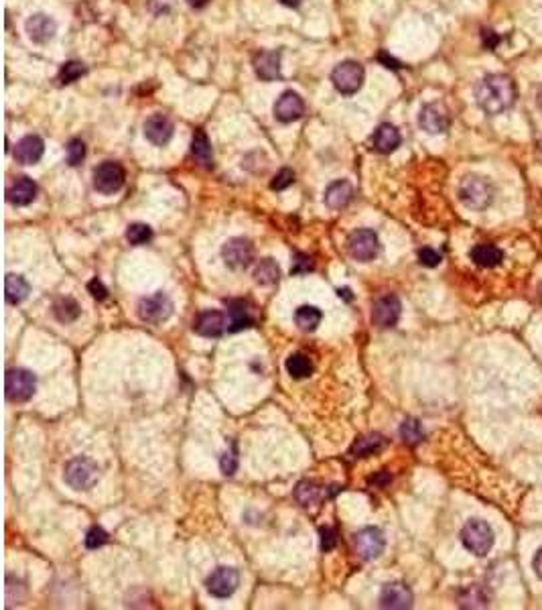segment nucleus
Wrapping results in <instances>:
<instances>
[{"mask_svg": "<svg viewBox=\"0 0 542 610\" xmlns=\"http://www.w3.org/2000/svg\"><path fill=\"white\" fill-rule=\"evenodd\" d=\"M254 74L262 81L280 79V51H258L252 57Z\"/></svg>", "mask_w": 542, "mask_h": 610, "instance_id": "aec40b11", "label": "nucleus"}, {"mask_svg": "<svg viewBox=\"0 0 542 610\" xmlns=\"http://www.w3.org/2000/svg\"><path fill=\"white\" fill-rule=\"evenodd\" d=\"M364 77H366V72H364L362 63H358L353 59H345L342 63H337L331 72V81H333L335 90L344 96L358 94L364 86Z\"/></svg>", "mask_w": 542, "mask_h": 610, "instance_id": "20e7f679", "label": "nucleus"}, {"mask_svg": "<svg viewBox=\"0 0 542 610\" xmlns=\"http://www.w3.org/2000/svg\"><path fill=\"white\" fill-rule=\"evenodd\" d=\"M63 478L77 492L92 490L99 480L98 464L94 460H90V458H74V460H70L65 464Z\"/></svg>", "mask_w": 542, "mask_h": 610, "instance_id": "f03ea898", "label": "nucleus"}, {"mask_svg": "<svg viewBox=\"0 0 542 610\" xmlns=\"http://www.w3.org/2000/svg\"><path fill=\"white\" fill-rule=\"evenodd\" d=\"M37 183L31 178H17L6 189V200L13 205H29L37 198Z\"/></svg>", "mask_w": 542, "mask_h": 610, "instance_id": "4be33fe9", "label": "nucleus"}, {"mask_svg": "<svg viewBox=\"0 0 542 610\" xmlns=\"http://www.w3.org/2000/svg\"><path fill=\"white\" fill-rule=\"evenodd\" d=\"M532 565H534V572H536V576L542 580V547L536 552V556H534V561H532Z\"/></svg>", "mask_w": 542, "mask_h": 610, "instance_id": "8fccbe9b", "label": "nucleus"}, {"mask_svg": "<svg viewBox=\"0 0 542 610\" xmlns=\"http://www.w3.org/2000/svg\"><path fill=\"white\" fill-rule=\"evenodd\" d=\"M471 258L475 265H479L484 269H492L504 260V253H502V249H497L493 244H477L471 249Z\"/></svg>", "mask_w": 542, "mask_h": 610, "instance_id": "c85d7f7f", "label": "nucleus"}, {"mask_svg": "<svg viewBox=\"0 0 542 610\" xmlns=\"http://www.w3.org/2000/svg\"><path fill=\"white\" fill-rule=\"evenodd\" d=\"M351 196H353V187L349 181L345 179H340V181H333L327 191H325V203L331 208V210H342L347 203L351 202Z\"/></svg>", "mask_w": 542, "mask_h": 610, "instance_id": "b1692460", "label": "nucleus"}, {"mask_svg": "<svg viewBox=\"0 0 542 610\" xmlns=\"http://www.w3.org/2000/svg\"><path fill=\"white\" fill-rule=\"evenodd\" d=\"M400 141H402V136H400L398 128L394 125H390V123L380 125V127L374 130V134H372L374 149L378 152H384V155L396 151L400 147Z\"/></svg>", "mask_w": 542, "mask_h": 610, "instance_id": "5701e85b", "label": "nucleus"}, {"mask_svg": "<svg viewBox=\"0 0 542 610\" xmlns=\"http://www.w3.org/2000/svg\"><path fill=\"white\" fill-rule=\"evenodd\" d=\"M303 114H305V102L293 90L282 92L274 102V118L285 125L295 123Z\"/></svg>", "mask_w": 542, "mask_h": 610, "instance_id": "dca6fc26", "label": "nucleus"}, {"mask_svg": "<svg viewBox=\"0 0 542 610\" xmlns=\"http://www.w3.org/2000/svg\"><path fill=\"white\" fill-rule=\"evenodd\" d=\"M86 74H88V68H86L81 61H67V63H63L61 70H59V81H61L63 86H67V84L77 81L79 77L86 76Z\"/></svg>", "mask_w": 542, "mask_h": 610, "instance_id": "e433bc0d", "label": "nucleus"}, {"mask_svg": "<svg viewBox=\"0 0 542 610\" xmlns=\"http://www.w3.org/2000/svg\"><path fill=\"white\" fill-rule=\"evenodd\" d=\"M124 179H126L124 167L116 161H104L102 165L94 169V187L99 194H106V196L122 189Z\"/></svg>", "mask_w": 542, "mask_h": 610, "instance_id": "1a4fd4ad", "label": "nucleus"}, {"mask_svg": "<svg viewBox=\"0 0 542 610\" xmlns=\"http://www.w3.org/2000/svg\"><path fill=\"white\" fill-rule=\"evenodd\" d=\"M220 468L225 476H232L238 470V456H236V448H232L230 452H225L220 460Z\"/></svg>", "mask_w": 542, "mask_h": 610, "instance_id": "37998d69", "label": "nucleus"}, {"mask_svg": "<svg viewBox=\"0 0 542 610\" xmlns=\"http://www.w3.org/2000/svg\"><path fill=\"white\" fill-rule=\"evenodd\" d=\"M321 549L323 552H331L337 545V533L331 527H321Z\"/></svg>", "mask_w": 542, "mask_h": 610, "instance_id": "a18cd8bd", "label": "nucleus"}, {"mask_svg": "<svg viewBox=\"0 0 542 610\" xmlns=\"http://www.w3.org/2000/svg\"><path fill=\"white\" fill-rule=\"evenodd\" d=\"M536 104H539V108L542 110V86L536 90Z\"/></svg>", "mask_w": 542, "mask_h": 610, "instance_id": "5fc2aeb1", "label": "nucleus"}, {"mask_svg": "<svg viewBox=\"0 0 542 610\" xmlns=\"http://www.w3.org/2000/svg\"><path fill=\"white\" fill-rule=\"evenodd\" d=\"M459 200L471 210H486L493 200L490 181L479 175H465L459 183Z\"/></svg>", "mask_w": 542, "mask_h": 610, "instance_id": "39448f33", "label": "nucleus"}, {"mask_svg": "<svg viewBox=\"0 0 542 610\" xmlns=\"http://www.w3.org/2000/svg\"><path fill=\"white\" fill-rule=\"evenodd\" d=\"M138 318L147 324H163L167 322L173 315V302L163 293H154V295H148V297H143L138 302Z\"/></svg>", "mask_w": 542, "mask_h": 610, "instance_id": "6e6552de", "label": "nucleus"}, {"mask_svg": "<svg viewBox=\"0 0 542 610\" xmlns=\"http://www.w3.org/2000/svg\"><path fill=\"white\" fill-rule=\"evenodd\" d=\"M293 183H295V171L285 167V169H280V171L272 178L271 189H274V191H282V189L291 187Z\"/></svg>", "mask_w": 542, "mask_h": 610, "instance_id": "ea45409f", "label": "nucleus"}, {"mask_svg": "<svg viewBox=\"0 0 542 610\" xmlns=\"http://www.w3.org/2000/svg\"><path fill=\"white\" fill-rule=\"evenodd\" d=\"M475 102L486 114H502L516 102V86L512 77L490 74L475 86Z\"/></svg>", "mask_w": 542, "mask_h": 610, "instance_id": "f257e3e1", "label": "nucleus"}, {"mask_svg": "<svg viewBox=\"0 0 542 610\" xmlns=\"http://www.w3.org/2000/svg\"><path fill=\"white\" fill-rule=\"evenodd\" d=\"M353 545H356V552L360 554V558L376 559L384 554L386 539H384V533H382L380 529H376V527H366V529H362V531L356 533V537H353Z\"/></svg>", "mask_w": 542, "mask_h": 610, "instance_id": "ddd939ff", "label": "nucleus"}, {"mask_svg": "<svg viewBox=\"0 0 542 610\" xmlns=\"http://www.w3.org/2000/svg\"><path fill=\"white\" fill-rule=\"evenodd\" d=\"M461 543L468 552H471L477 558L488 556L493 547L492 527L481 519H471L461 529Z\"/></svg>", "mask_w": 542, "mask_h": 610, "instance_id": "7ed1b4c3", "label": "nucleus"}, {"mask_svg": "<svg viewBox=\"0 0 542 610\" xmlns=\"http://www.w3.org/2000/svg\"><path fill=\"white\" fill-rule=\"evenodd\" d=\"M497 43H500V37H497L493 31H484V45H486L488 49H493Z\"/></svg>", "mask_w": 542, "mask_h": 610, "instance_id": "09e8293b", "label": "nucleus"}, {"mask_svg": "<svg viewBox=\"0 0 542 610\" xmlns=\"http://www.w3.org/2000/svg\"><path fill=\"white\" fill-rule=\"evenodd\" d=\"M187 4L193 6V8H203L207 4V0H187Z\"/></svg>", "mask_w": 542, "mask_h": 610, "instance_id": "3c124183", "label": "nucleus"}, {"mask_svg": "<svg viewBox=\"0 0 542 610\" xmlns=\"http://www.w3.org/2000/svg\"><path fill=\"white\" fill-rule=\"evenodd\" d=\"M31 293V285L25 277L21 275H6V281H4V297L6 302L13 305L23 304L26 297Z\"/></svg>", "mask_w": 542, "mask_h": 610, "instance_id": "393cba45", "label": "nucleus"}, {"mask_svg": "<svg viewBox=\"0 0 542 610\" xmlns=\"http://www.w3.org/2000/svg\"><path fill=\"white\" fill-rule=\"evenodd\" d=\"M309 271H313V260H311V256L296 253L295 260H293V267H291V275H305V273H309Z\"/></svg>", "mask_w": 542, "mask_h": 610, "instance_id": "79ce46f5", "label": "nucleus"}, {"mask_svg": "<svg viewBox=\"0 0 542 610\" xmlns=\"http://www.w3.org/2000/svg\"><path fill=\"white\" fill-rule=\"evenodd\" d=\"M419 260L420 265H424V267H439V263L443 260L441 258V254L437 253L435 249H420L419 251Z\"/></svg>", "mask_w": 542, "mask_h": 610, "instance_id": "c03bdc74", "label": "nucleus"}, {"mask_svg": "<svg viewBox=\"0 0 542 610\" xmlns=\"http://www.w3.org/2000/svg\"><path fill=\"white\" fill-rule=\"evenodd\" d=\"M228 330H230V318L218 309L201 311L193 322V331L203 338H218Z\"/></svg>", "mask_w": 542, "mask_h": 610, "instance_id": "4468645a", "label": "nucleus"}, {"mask_svg": "<svg viewBox=\"0 0 542 610\" xmlns=\"http://www.w3.org/2000/svg\"><path fill=\"white\" fill-rule=\"evenodd\" d=\"M419 127L429 134H443L451 127V114L441 102L424 104L419 112Z\"/></svg>", "mask_w": 542, "mask_h": 610, "instance_id": "9d476101", "label": "nucleus"}, {"mask_svg": "<svg viewBox=\"0 0 542 610\" xmlns=\"http://www.w3.org/2000/svg\"><path fill=\"white\" fill-rule=\"evenodd\" d=\"M287 373L293 377V379H309L311 375H313V362L309 360V356L301 354V352H296V354H291L289 358H287Z\"/></svg>", "mask_w": 542, "mask_h": 610, "instance_id": "473e14b6", "label": "nucleus"}, {"mask_svg": "<svg viewBox=\"0 0 542 610\" xmlns=\"http://www.w3.org/2000/svg\"><path fill=\"white\" fill-rule=\"evenodd\" d=\"M53 313H55V318H57L61 324H72V322H75V320L79 318L81 309H79V304H77L75 299H72V297H63V299H59L57 304L53 305Z\"/></svg>", "mask_w": 542, "mask_h": 610, "instance_id": "72a5a7b5", "label": "nucleus"}, {"mask_svg": "<svg viewBox=\"0 0 542 610\" xmlns=\"http://www.w3.org/2000/svg\"><path fill=\"white\" fill-rule=\"evenodd\" d=\"M175 125L165 114H152L145 123V136L154 147H165L173 139Z\"/></svg>", "mask_w": 542, "mask_h": 610, "instance_id": "6ab92c4d", "label": "nucleus"}, {"mask_svg": "<svg viewBox=\"0 0 542 610\" xmlns=\"http://www.w3.org/2000/svg\"><path fill=\"white\" fill-rule=\"evenodd\" d=\"M228 318H230V330L228 331L246 330L254 324V315L244 302H230L228 304Z\"/></svg>", "mask_w": 542, "mask_h": 610, "instance_id": "a878e982", "label": "nucleus"}, {"mask_svg": "<svg viewBox=\"0 0 542 610\" xmlns=\"http://www.w3.org/2000/svg\"><path fill=\"white\" fill-rule=\"evenodd\" d=\"M457 604H459L461 609H486V607L490 604V596H488V592L484 590V586L479 584L468 586V588L459 594Z\"/></svg>", "mask_w": 542, "mask_h": 610, "instance_id": "c756f323", "label": "nucleus"}, {"mask_svg": "<svg viewBox=\"0 0 542 610\" xmlns=\"http://www.w3.org/2000/svg\"><path fill=\"white\" fill-rule=\"evenodd\" d=\"M380 607L388 610L413 609V592L402 582H390L380 592Z\"/></svg>", "mask_w": 542, "mask_h": 610, "instance_id": "f3484780", "label": "nucleus"}, {"mask_svg": "<svg viewBox=\"0 0 542 610\" xmlns=\"http://www.w3.org/2000/svg\"><path fill=\"white\" fill-rule=\"evenodd\" d=\"M386 446V437L380 435V433H370V435H364L360 439H356V444L351 446L349 450V456L351 458H368L380 450H384Z\"/></svg>", "mask_w": 542, "mask_h": 610, "instance_id": "bb28decb", "label": "nucleus"}, {"mask_svg": "<svg viewBox=\"0 0 542 610\" xmlns=\"http://www.w3.org/2000/svg\"><path fill=\"white\" fill-rule=\"evenodd\" d=\"M400 437L404 439V444H408V446H417V444L422 441V437H424L422 425H420L417 419H406V421L400 425Z\"/></svg>", "mask_w": 542, "mask_h": 610, "instance_id": "4c0bfd02", "label": "nucleus"}, {"mask_svg": "<svg viewBox=\"0 0 542 610\" xmlns=\"http://www.w3.org/2000/svg\"><path fill=\"white\" fill-rule=\"evenodd\" d=\"M349 293H351L349 289H340V291H337V295H340V297H345L347 302L351 299V295H349Z\"/></svg>", "mask_w": 542, "mask_h": 610, "instance_id": "864d4df0", "label": "nucleus"}, {"mask_svg": "<svg viewBox=\"0 0 542 610\" xmlns=\"http://www.w3.org/2000/svg\"><path fill=\"white\" fill-rule=\"evenodd\" d=\"M88 291L92 293V297L94 299H98V302H102V299H106L108 297V289L102 285V281L98 279H92L90 283H88Z\"/></svg>", "mask_w": 542, "mask_h": 610, "instance_id": "49530a36", "label": "nucleus"}, {"mask_svg": "<svg viewBox=\"0 0 542 610\" xmlns=\"http://www.w3.org/2000/svg\"><path fill=\"white\" fill-rule=\"evenodd\" d=\"M25 31L26 35H29V39H31L33 43L45 45V43H49L51 39L55 37V33H57V23H55L51 17H47V15L37 13V15H33V17L26 19Z\"/></svg>", "mask_w": 542, "mask_h": 610, "instance_id": "a211bd4d", "label": "nucleus"}, {"mask_svg": "<svg viewBox=\"0 0 542 610\" xmlns=\"http://www.w3.org/2000/svg\"><path fill=\"white\" fill-rule=\"evenodd\" d=\"M280 279V267L276 265V260L272 258H262L256 267H254V281L258 285H274Z\"/></svg>", "mask_w": 542, "mask_h": 610, "instance_id": "2f4dec72", "label": "nucleus"}, {"mask_svg": "<svg viewBox=\"0 0 542 610\" xmlns=\"http://www.w3.org/2000/svg\"><path fill=\"white\" fill-rule=\"evenodd\" d=\"M223 263L234 269V271H242L250 267V263L254 260V247L248 238H230L222 249Z\"/></svg>", "mask_w": 542, "mask_h": 610, "instance_id": "9b49d317", "label": "nucleus"}, {"mask_svg": "<svg viewBox=\"0 0 542 610\" xmlns=\"http://www.w3.org/2000/svg\"><path fill=\"white\" fill-rule=\"evenodd\" d=\"M4 389H6V399L10 403H26L35 395L37 379L25 368H10L6 370Z\"/></svg>", "mask_w": 542, "mask_h": 610, "instance_id": "423d86ee", "label": "nucleus"}, {"mask_svg": "<svg viewBox=\"0 0 542 610\" xmlns=\"http://www.w3.org/2000/svg\"><path fill=\"white\" fill-rule=\"evenodd\" d=\"M65 157H67V163L72 167L79 165L86 159V143L81 139H72L65 147Z\"/></svg>", "mask_w": 542, "mask_h": 610, "instance_id": "58836bf2", "label": "nucleus"}, {"mask_svg": "<svg viewBox=\"0 0 542 610\" xmlns=\"http://www.w3.org/2000/svg\"><path fill=\"white\" fill-rule=\"evenodd\" d=\"M191 155L198 161L199 165L203 167H214V151H212V143L207 139V134L203 130H196L193 139H191Z\"/></svg>", "mask_w": 542, "mask_h": 610, "instance_id": "cd10ccee", "label": "nucleus"}, {"mask_svg": "<svg viewBox=\"0 0 542 610\" xmlns=\"http://www.w3.org/2000/svg\"><path fill=\"white\" fill-rule=\"evenodd\" d=\"M45 152V143L39 134H26L15 147V159L21 165H37Z\"/></svg>", "mask_w": 542, "mask_h": 610, "instance_id": "412c9836", "label": "nucleus"}, {"mask_svg": "<svg viewBox=\"0 0 542 610\" xmlns=\"http://www.w3.org/2000/svg\"><path fill=\"white\" fill-rule=\"evenodd\" d=\"M400 311H402L400 299L388 293V295L376 299L374 309H372V320L378 328H394L400 320Z\"/></svg>", "mask_w": 542, "mask_h": 610, "instance_id": "2eb2a0df", "label": "nucleus"}, {"mask_svg": "<svg viewBox=\"0 0 542 610\" xmlns=\"http://www.w3.org/2000/svg\"><path fill=\"white\" fill-rule=\"evenodd\" d=\"M205 586H207V592L212 596H216V598H228V596H232L238 590V586H240V574H238L236 568H225V565H222V568L214 570L207 576Z\"/></svg>", "mask_w": 542, "mask_h": 610, "instance_id": "f8f14e48", "label": "nucleus"}, {"mask_svg": "<svg viewBox=\"0 0 542 610\" xmlns=\"http://www.w3.org/2000/svg\"><path fill=\"white\" fill-rule=\"evenodd\" d=\"M378 61H380V63H384V68H388V70H394V72H398V70L402 68V65H400V61H398V59H394L392 55H388L386 51H380V53H378Z\"/></svg>", "mask_w": 542, "mask_h": 610, "instance_id": "de8ad7c7", "label": "nucleus"}, {"mask_svg": "<svg viewBox=\"0 0 542 610\" xmlns=\"http://www.w3.org/2000/svg\"><path fill=\"white\" fill-rule=\"evenodd\" d=\"M83 543H86L88 549H98V547H102V545L108 543V533H106L102 527H92V529L88 531V535H86Z\"/></svg>", "mask_w": 542, "mask_h": 610, "instance_id": "a19ab883", "label": "nucleus"}, {"mask_svg": "<svg viewBox=\"0 0 542 610\" xmlns=\"http://www.w3.org/2000/svg\"><path fill=\"white\" fill-rule=\"evenodd\" d=\"M347 253L353 260L370 263L380 253V240L374 230L362 228L349 234L347 238Z\"/></svg>", "mask_w": 542, "mask_h": 610, "instance_id": "0eeeda50", "label": "nucleus"}, {"mask_svg": "<svg viewBox=\"0 0 542 610\" xmlns=\"http://www.w3.org/2000/svg\"><path fill=\"white\" fill-rule=\"evenodd\" d=\"M295 499L303 505V507H311V505H315V503L321 499L319 486L315 483H309V480L298 483L295 488Z\"/></svg>", "mask_w": 542, "mask_h": 610, "instance_id": "f704fd0d", "label": "nucleus"}, {"mask_svg": "<svg viewBox=\"0 0 542 610\" xmlns=\"http://www.w3.org/2000/svg\"><path fill=\"white\" fill-rule=\"evenodd\" d=\"M150 238H152V230H150L148 224L136 222V224H130L128 230H126V240L132 247H143V244L150 242Z\"/></svg>", "mask_w": 542, "mask_h": 610, "instance_id": "c9c22d12", "label": "nucleus"}, {"mask_svg": "<svg viewBox=\"0 0 542 610\" xmlns=\"http://www.w3.org/2000/svg\"><path fill=\"white\" fill-rule=\"evenodd\" d=\"M321 320H323V313L315 305H301L295 311V324L303 331L317 330Z\"/></svg>", "mask_w": 542, "mask_h": 610, "instance_id": "7c9ffc66", "label": "nucleus"}, {"mask_svg": "<svg viewBox=\"0 0 542 610\" xmlns=\"http://www.w3.org/2000/svg\"><path fill=\"white\" fill-rule=\"evenodd\" d=\"M280 4H285V6H291V8H295V6H298L301 4V0H278Z\"/></svg>", "mask_w": 542, "mask_h": 610, "instance_id": "603ef678", "label": "nucleus"}]
</instances>
